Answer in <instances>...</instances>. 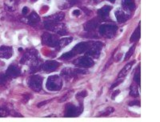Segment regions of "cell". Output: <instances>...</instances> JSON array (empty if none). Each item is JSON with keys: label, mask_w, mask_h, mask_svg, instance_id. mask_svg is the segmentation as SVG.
<instances>
[{"label": "cell", "mask_w": 160, "mask_h": 122, "mask_svg": "<svg viewBox=\"0 0 160 122\" xmlns=\"http://www.w3.org/2000/svg\"><path fill=\"white\" fill-rule=\"evenodd\" d=\"M115 15L116 17L117 20L119 24H122V23H125L126 21H128L130 18V15L128 13L126 12L124 10L120 9L118 8L116 9V11H115Z\"/></svg>", "instance_id": "cell-10"}, {"label": "cell", "mask_w": 160, "mask_h": 122, "mask_svg": "<svg viewBox=\"0 0 160 122\" xmlns=\"http://www.w3.org/2000/svg\"><path fill=\"white\" fill-rule=\"evenodd\" d=\"M130 95L133 97H138V87L136 85H132L131 86V92H130Z\"/></svg>", "instance_id": "cell-24"}, {"label": "cell", "mask_w": 160, "mask_h": 122, "mask_svg": "<svg viewBox=\"0 0 160 122\" xmlns=\"http://www.w3.org/2000/svg\"><path fill=\"white\" fill-rule=\"evenodd\" d=\"M64 13L63 12H58L55 14V15H50V16L47 17V19L49 21H52V22H61L64 19Z\"/></svg>", "instance_id": "cell-18"}, {"label": "cell", "mask_w": 160, "mask_h": 122, "mask_svg": "<svg viewBox=\"0 0 160 122\" xmlns=\"http://www.w3.org/2000/svg\"><path fill=\"white\" fill-rule=\"evenodd\" d=\"M72 37H66V38H62L61 39V40H58L57 48H58V49H62V47H66L67 45L71 44V43L72 42Z\"/></svg>", "instance_id": "cell-19"}, {"label": "cell", "mask_w": 160, "mask_h": 122, "mask_svg": "<svg viewBox=\"0 0 160 122\" xmlns=\"http://www.w3.org/2000/svg\"><path fill=\"white\" fill-rule=\"evenodd\" d=\"M140 105V102L139 101H138V100H136V101H133V102L130 103V105L131 106H133V105Z\"/></svg>", "instance_id": "cell-35"}, {"label": "cell", "mask_w": 160, "mask_h": 122, "mask_svg": "<svg viewBox=\"0 0 160 122\" xmlns=\"http://www.w3.org/2000/svg\"><path fill=\"white\" fill-rule=\"evenodd\" d=\"M122 80H119V81H117V82H115V84H113L112 85H111V89H112V88H115L116 87L117 85H118V84L122 82Z\"/></svg>", "instance_id": "cell-31"}, {"label": "cell", "mask_w": 160, "mask_h": 122, "mask_svg": "<svg viewBox=\"0 0 160 122\" xmlns=\"http://www.w3.org/2000/svg\"><path fill=\"white\" fill-rule=\"evenodd\" d=\"M13 50L11 47L8 46H2L0 47V58L9 59L12 56Z\"/></svg>", "instance_id": "cell-11"}, {"label": "cell", "mask_w": 160, "mask_h": 122, "mask_svg": "<svg viewBox=\"0 0 160 122\" xmlns=\"http://www.w3.org/2000/svg\"><path fill=\"white\" fill-rule=\"evenodd\" d=\"M110 2H111V3H114L115 1V0H109Z\"/></svg>", "instance_id": "cell-37"}, {"label": "cell", "mask_w": 160, "mask_h": 122, "mask_svg": "<svg viewBox=\"0 0 160 122\" xmlns=\"http://www.w3.org/2000/svg\"><path fill=\"white\" fill-rule=\"evenodd\" d=\"M88 96V92L87 91H82L81 92V93H78V95H77V97H85Z\"/></svg>", "instance_id": "cell-30"}, {"label": "cell", "mask_w": 160, "mask_h": 122, "mask_svg": "<svg viewBox=\"0 0 160 122\" xmlns=\"http://www.w3.org/2000/svg\"><path fill=\"white\" fill-rule=\"evenodd\" d=\"M134 80L136 84H138V85L140 84V68H138L137 70V72H135V77H134Z\"/></svg>", "instance_id": "cell-27"}, {"label": "cell", "mask_w": 160, "mask_h": 122, "mask_svg": "<svg viewBox=\"0 0 160 122\" xmlns=\"http://www.w3.org/2000/svg\"><path fill=\"white\" fill-rule=\"evenodd\" d=\"M100 35L107 38H112L117 31V27L113 24H102L98 29Z\"/></svg>", "instance_id": "cell-4"}, {"label": "cell", "mask_w": 160, "mask_h": 122, "mask_svg": "<svg viewBox=\"0 0 160 122\" xmlns=\"http://www.w3.org/2000/svg\"><path fill=\"white\" fill-rule=\"evenodd\" d=\"M44 27L48 31H53L59 35H64L67 32V28L65 24L58 22H52V21H46L44 23Z\"/></svg>", "instance_id": "cell-2"}, {"label": "cell", "mask_w": 160, "mask_h": 122, "mask_svg": "<svg viewBox=\"0 0 160 122\" xmlns=\"http://www.w3.org/2000/svg\"><path fill=\"white\" fill-rule=\"evenodd\" d=\"M140 26H141V24H138V27L136 28V30H135L134 32H133V34L131 35V39H130V41L131 42H135V41H137V40H138V39L140 38V34H141V29H140Z\"/></svg>", "instance_id": "cell-22"}, {"label": "cell", "mask_w": 160, "mask_h": 122, "mask_svg": "<svg viewBox=\"0 0 160 122\" xmlns=\"http://www.w3.org/2000/svg\"><path fill=\"white\" fill-rule=\"evenodd\" d=\"M78 113H79V110H78V108L75 107V105H73V104H68V105L67 106L65 117H76V116L78 115Z\"/></svg>", "instance_id": "cell-14"}, {"label": "cell", "mask_w": 160, "mask_h": 122, "mask_svg": "<svg viewBox=\"0 0 160 122\" xmlns=\"http://www.w3.org/2000/svg\"><path fill=\"white\" fill-rule=\"evenodd\" d=\"M73 64L77 66V67L87 68V67H91L94 64V61H93L91 57L88 56H81L80 58L75 60L73 62Z\"/></svg>", "instance_id": "cell-8"}, {"label": "cell", "mask_w": 160, "mask_h": 122, "mask_svg": "<svg viewBox=\"0 0 160 122\" xmlns=\"http://www.w3.org/2000/svg\"><path fill=\"white\" fill-rule=\"evenodd\" d=\"M119 93H120L119 90H116V91H115V93H113V95H112V97H111V98H112V99H115V97H116V96H118V95L119 94Z\"/></svg>", "instance_id": "cell-33"}, {"label": "cell", "mask_w": 160, "mask_h": 122, "mask_svg": "<svg viewBox=\"0 0 160 122\" xmlns=\"http://www.w3.org/2000/svg\"><path fill=\"white\" fill-rule=\"evenodd\" d=\"M47 88L50 91H58L62 86V81L58 76H51L47 81Z\"/></svg>", "instance_id": "cell-3"}, {"label": "cell", "mask_w": 160, "mask_h": 122, "mask_svg": "<svg viewBox=\"0 0 160 122\" xmlns=\"http://www.w3.org/2000/svg\"><path fill=\"white\" fill-rule=\"evenodd\" d=\"M122 7L127 13H131L135 9V4L134 0H122Z\"/></svg>", "instance_id": "cell-13"}, {"label": "cell", "mask_w": 160, "mask_h": 122, "mask_svg": "<svg viewBox=\"0 0 160 122\" xmlns=\"http://www.w3.org/2000/svg\"><path fill=\"white\" fill-rule=\"evenodd\" d=\"M42 77L38 75H33L28 79V85L31 89L35 92H39L42 88Z\"/></svg>", "instance_id": "cell-5"}, {"label": "cell", "mask_w": 160, "mask_h": 122, "mask_svg": "<svg viewBox=\"0 0 160 122\" xmlns=\"http://www.w3.org/2000/svg\"><path fill=\"white\" fill-rule=\"evenodd\" d=\"M135 45H133L132 47H131V48H130L129 51H128V52H127V54H126L125 57H124V60H128V59H129L130 57H131V56H132L133 52H134V51H135Z\"/></svg>", "instance_id": "cell-26"}, {"label": "cell", "mask_w": 160, "mask_h": 122, "mask_svg": "<svg viewBox=\"0 0 160 122\" xmlns=\"http://www.w3.org/2000/svg\"><path fill=\"white\" fill-rule=\"evenodd\" d=\"M31 1H36V0H31Z\"/></svg>", "instance_id": "cell-38"}, {"label": "cell", "mask_w": 160, "mask_h": 122, "mask_svg": "<svg viewBox=\"0 0 160 122\" xmlns=\"http://www.w3.org/2000/svg\"><path fill=\"white\" fill-rule=\"evenodd\" d=\"M7 80H8V77H7V75H4V74H2V73H0V84H5Z\"/></svg>", "instance_id": "cell-28"}, {"label": "cell", "mask_w": 160, "mask_h": 122, "mask_svg": "<svg viewBox=\"0 0 160 122\" xmlns=\"http://www.w3.org/2000/svg\"><path fill=\"white\" fill-rule=\"evenodd\" d=\"M58 67H59V63L54 60H50L44 63L42 65V69L47 72H52L56 71Z\"/></svg>", "instance_id": "cell-9"}, {"label": "cell", "mask_w": 160, "mask_h": 122, "mask_svg": "<svg viewBox=\"0 0 160 122\" xmlns=\"http://www.w3.org/2000/svg\"><path fill=\"white\" fill-rule=\"evenodd\" d=\"M48 101H44V102H41V103H39V104H38V107H41V106L44 105V104H47V103H48Z\"/></svg>", "instance_id": "cell-36"}, {"label": "cell", "mask_w": 160, "mask_h": 122, "mask_svg": "<svg viewBox=\"0 0 160 122\" xmlns=\"http://www.w3.org/2000/svg\"><path fill=\"white\" fill-rule=\"evenodd\" d=\"M37 60L36 51H30L29 53H26L23 58L21 60V63L23 64H28V63H33L35 60Z\"/></svg>", "instance_id": "cell-12"}, {"label": "cell", "mask_w": 160, "mask_h": 122, "mask_svg": "<svg viewBox=\"0 0 160 122\" xmlns=\"http://www.w3.org/2000/svg\"><path fill=\"white\" fill-rule=\"evenodd\" d=\"M8 115V112L3 109V108H0V117H5Z\"/></svg>", "instance_id": "cell-29"}, {"label": "cell", "mask_w": 160, "mask_h": 122, "mask_svg": "<svg viewBox=\"0 0 160 122\" xmlns=\"http://www.w3.org/2000/svg\"><path fill=\"white\" fill-rule=\"evenodd\" d=\"M61 75L64 76V77H74V76H76L75 69H72V68H70V67H65L61 72Z\"/></svg>", "instance_id": "cell-21"}, {"label": "cell", "mask_w": 160, "mask_h": 122, "mask_svg": "<svg viewBox=\"0 0 160 122\" xmlns=\"http://www.w3.org/2000/svg\"><path fill=\"white\" fill-rule=\"evenodd\" d=\"M134 61L131 63H129V64H128L127 65L125 66V67L122 68L121 71H120V72L118 73V78H121V77H125L126 75H127V73L128 72V71H129L130 69H131V67H132V65L134 64Z\"/></svg>", "instance_id": "cell-23"}, {"label": "cell", "mask_w": 160, "mask_h": 122, "mask_svg": "<svg viewBox=\"0 0 160 122\" xmlns=\"http://www.w3.org/2000/svg\"><path fill=\"white\" fill-rule=\"evenodd\" d=\"M111 6L106 5L104 7H102L101 9L98 10V14L99 18L102 19H108L109 17V14L111 12Z\"/></svg>", "instance_id": "cell-16"}, {"label": "cell", "mask_w": 160, "mask_h": 122, "mask_svg": "<svg viewBox=\"0 0 160 122\" xmlns=\"http://www.w3.org/2000/svg\"><path fill=\"white\" fill-rule=\"evenodd\" d=\"M28 8H27V7H24V8H22V15H27V14H28Z\"/></svg>", "instance_id": "cell-32"}, {"label": "cell", "mask_w": 160, "mask_h": 122, "mask_svg": "<svg viewBox=\"0 0 160 122\" xmlns=\"http://www.w3.org/2000/svg\"><path fill=\"white\" fill-rule=\"evenodd\" d=\"M20 74V70L17 66L15 65H11L8 67V70L6 72V75L8 77H16L19 76Z\"/></svg>", "instance_id": "cell-15"}, {"label": "cell", "mask_w": 160, "mask_h": 122, "mask_svg": "<svg viewBox=\"0 0 160 122\" xmlns=\"http://www.w3.org/2000/svg\"><path fill=\"white\" fill-rule=\"evenodd\" d=\"M42 41L44 44L51 47H57L58 43V39L54 35H51L48 32H45L42 36Z\"/></svg>", "instance_id": "cell-7"}, {"label": "cell", "mask_w": 160, "mask_h": 122, "mask_svg": "<svg viewBox=\"0 0 160 122\" xmlns=\"http://www.w3.org/2000/svg\"><path fill=\"white\" fill-rule=\"evenodd\" d=\"M102 44L101 42H95L92 44H90L89 48L87 50V55L88 56L94 57V58H98L100 56V53L102 51Z\"/></svg>", "instance_id": "cell-6"}, {"label": "cell", "mask_w": 160, "mask_h": 122, "mask_svg": "<svg viewBox=\"0 0 160 122\" xmlns=\"http://www.w3.org/2000/svg\"><path fill=\"white\" fill-rule=\"evenodd\" d=\"M98 19H93L90 20L88 23H86L84 24V29L86 31H92V30H95V28H98Z\"/></svg>", "instance_id": "cell-17"}, {"label": "cell", "mask_w": 160, "mask_h": 122, "mask_svg": "<svg viewBox=\"0 0 160 122\" xmlns=\"http://www.w3.org/2000/svg\"><path fill=\"white\" fill-rule=\"evenodd\" d=\"M113 112H114V108L109 107L106 110H104L103 112H102V113H100V114L98 115V117H108L110 114H111Z\"/></svg>", "instance_id": "cell-25"}, {"label": "cell", "mask_w": 160, "mask_h": 122, "mask_svg": "<svg viewBox=\"0 0 160 122\" xmlns=\"http://www.w3.org/2000/svg\"><path fill=\"white\" fill-rule=\"evenodd\" d=\"M73 15H75V16H78V15H80V11L79 10H75V11H73V13H72Z\"/></svg>", "instance_id": "cell-34"}, {"label": "cell", "mask_w": 160, "mask_h": 122, "mask_svg": "<svg viewBox=\"0 0 160 122\" xmlns=\"http://www.w3.org/2000/svg\"><path fill=\"white\" fill-rule=\"evenodd\" d=\"M39 21H40L39 16H38L37 13H35V11H34V12L31 13V15H29V17H28V23L30 24V25H35V24H38Z\"/></svg>", "instance_id": "cell-20"}, {"label": "cell", "mask_w": 160, "mask_h": 122, "mask_svg": "<svg viewBox=\"0 0 160 122\" xmlns=\"http://www.w3.org/2000/svg\"><path fill=\"white\" fill-rule=\"evenodd\" d=\"M89 46H90V43H87V42L79 43V44H76L75 47H73V49L71 50V51L64 53L63 55L60 57V59L68 60V59L72 58V57L78 55V54H81V53H83L84 51H87V50L89 48Z\"/></svg>", "instance_id": "cell-1"}]
</instances>
